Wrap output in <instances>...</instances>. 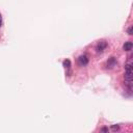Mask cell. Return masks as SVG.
<instances>
[{
  "mask_svg": "<svg viewBox=\"0 0 133 133\" xmlns=\"http://www.w3.org/2000/svg\"><path fill=\"white\" fill-rule=\"evenodd\" d=\"M106 48H107V43H106L105 41H100L96 46V50H97V52H99V53L104 52V50H105Z\"/></svg>",
  "mask_w": 133,
  "mask_h": 133,
  "instance_id": "6da1fadb",
  "label": "cell"
},
{
  "mask_svg": "<svg viewBox=\"0 0 133 133\" xmlns=\"http://www.w3.org/2000/svg\"><path fill=\"white\" fill-rule=\"evenodd\" d=\"M78 64L80 65L81 67L87 66V64H88V56H87V55H85V54L80 55V56L78 57Z\"/></svg>",
  "mask_w": 133,
  "mask_h": 133,
  "instance_id": "7a4b0ae2",
  "label": "cell"
},
{
  "mask_svg": "<svg viewBox=\"0 0 133 133\" xmlns=\"http://www.w3.org/2000/svg\"><path fill=\"white\" fill-rule=\"evenodd\" d=\"M118 61L117 59H115V57H110V58H108L107 62H106V66H107L108 69H112V68H114L117 66Z\"/></svg>",
  "mask_w": 133,
  "mask_h": 133,
  "instance_id": "3957f363",
  "label": "cell"
},
{
  "mask_svg": "<svg viewBox=\"0 0 133 133\" xmlns=\"http://www.w3.org/2000/svg\"><path fill=\"white\" fill-rule=\"evenodd\" d=\"M133 48V44L132 42H126L124 46H123V49H124V51H131Z\"/></svg>",
  "mask_w": 133,
  "mask_h": 133,
  "instance_id": "277c9868",
  "label": "cell"
},
{
  "mask_svg": "<svg viewBox=\"0 0 133 133\" xmlns=\"http://www.w3.org/2000/svg\"><path fill=\"white\" fill-rule=\"evenodd\" d=\"M62 65H64V67L66 68V69H70V67H71V61H70V59H66V60H64Z\"/></svg>",
  "mask_w": 133,
  "mask_h": 133,
  "instance_id": "5b68a950",
  "label": "cell"
},
{
  "mask_svg": "<svg viewBox=\"0 0 133 133\" xmlns=\"http://www.w3.org/2000/svg\"><path fill=\"white\" fill-rule=\"evenodd\" d=\"M126 70H132V62L131 61H128L125 66V71Z\"/></svg>",
  "mask_w": 133,
  "mask_h": 133,
  "instance_id": "8992f818",
  "label": "cell"
},
{
  "mask_svg": "<svg viewBox=\"0 0 133 133\" xmlns=\"http://www.w3.org/2000/svg\"><path fill=\"white\" fill-rule=\"evenodd\" d=\"M111 129H112L113 131H118V130L120 129V126L118 125H112L111 126Z\"/></svg>",
  "mask_w": 133,
  "mask_h": 133,
  "instance_id": "52a82bcc",
  "label": "cell"
},
{
  "mask_svg": "<svg viewBox=\"0 0 133 133\" xmlns=\"http://www.w3.org/2000/svg\"><path fill=\"white\" fill-rule=\"evenodd\" d=\"M128 34H129V35L133 34V26H130V27L128 28Z\"/></svg>",
  "mask_w": 133,
  "mask_h": 133,
  "instance_id": "ba28073f",
  "label": "cell"
},
{
  "mask_svg": "<svg viewBox=\"0 0 133 133\" xmlns=\"http://www.w3.org/2000/svg\"><path fill=\"white\" fill-rule=\"evenodd\" d=\"M101 132H108V128L107 127H103L101 129Z\"/></svg>",
  "mask_w": 133,
  "mask_h": 133,
  "instance_id": "9c48e42d",
  "label": "cell"
},
{
  "mask_svg": "<svg viewBox=\"0 0 133 133\" xmlns=\"http://www.w3.org/2000/svg\"><path fill=\"white\" fill-rule=\"evenodd\" d=\"M1 24H2V19H1V15H0V26H1Z\"/></svg>",
  "mask_w": 133,
  "mask_h": 133,
  "instance_id": "30bf717a",
  "label": "cell"
}]
</instances>
